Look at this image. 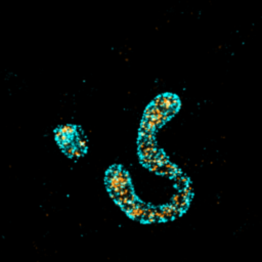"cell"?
Here are the masks:
<instances>
[{"label": "cell", "mask_w": 262, "mask_h": 262, "mask_svg": "<svg viewBox=\"0 0 262 262\" xmlns=\"http://www.w3.org/2000/svg\"><path fill=\"white\" fill-rule=\"evenodd\" d=\"M77 143H78V147H80L83 150H86V147H87V139L86 138H84V137L78 138Z\"/></svg>", "instance_id": "5"}, {"label": "cell", "mask_w": 262, "mask_h": 262, "mask_svg": "<svg viewBox=\"0 0 262 262\" xmlns=\"http://www.w3.org/2000/svg\"><path fill=\"white\" fill-rule=\"evenodd\" d=\"M58 144H59V146H60L62 149H64V148H67V147H69V146L72 145V139H71V140H66V141L58 142Z\"/></svg>", "instance_id": "7"}, {"label": "cell", "mask_w": 262, "mask_h": 262, "mask_svg": "<svg viewBox=\"0 0 262 262\" xmlns=\"http://www.w3.org/2000/svg\"><path fill=\"white\" fill-rule=\"evenodd\" d=\"M83 149H81L80 147H75V150H74V155H73V157H75V158H80V157H82L83 156Z\"/></svg>", "instance_id": "8"}, {"label": "cell", "mask_w": 262, "mask_h": 262, "mask_svg": "<svg viewBox=\"0 0 262 262\" xmlns=\"http://www.w3.org/2000/svg\"><path fill=\"white\" fill-rule=\"evenodd\" d=\"M148 206H146L145 204L137 201V205L132 209L130 210L127 215L131 218V219H134V220H139L141 221L143 215H144V212H145V209L147 208Z\"/></svg>", "instance_id": "2"}, {"label": "cell", "mask_w": 262, "mask_h": 262, "mask_svg": "<svg viewBox=\"0 0 262 262\" xmlns=\"http://www.w3.org/2000/svg\"><path fill=\"white\" fill-rule=\"evenodd\" d=\"M157 107H159L164 114L174 111L177 112L180 106V101L177 96L173 94H163L157 96L152 102Z\"/></svg>", "instance_id": "1"}, {"label": "cell", "mask_w": 262, "mask_h": 262, "mask_svg": "<svg viewBox=\"0 0 262 262\" xmlns=\"http://www.w3.org/2000/svg\"><path fill=\"white\" fill-rule=\"evenodd\" d=\"M75 147H76V146L71 145V146H69V147L64 148V152H66V155H67L68 157H73V155H74V150H75Z\"/></svg>", "instance_id": "6"}, {"label": "cell", "mask_w": 262, "mask_h": 262, "mask_svg": "<svg viewBox=\"0 0 262 262\" xmlns=\"http://www.w3.org/2000/svg\"><path fill=\"white\" fill-rule=\"evenodd\" d=\"M175 182H176V186L178 189L182 190L183 188H185V186L188 184V178L186 176H183L181 173L177 174L175 177Z\"/></svg>", "instance_id": "3"}, {"label": "cell", "mask_w": 262, "mask_h": 262, "mask_svg": "<svg viewBox=\"0 0 262 262\" xmlns=\"http://www.w3.org/2000/svg\"><path fill=\"white\" fill-rule=\"evenodd\" d=\"M59 129L63 134H68L70 136H73L76 133V128L73 125H63Z\"/></svg>", "instance_id": "4"}]
</instances>
